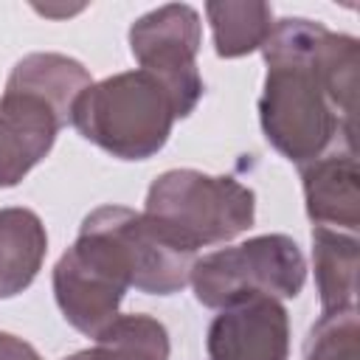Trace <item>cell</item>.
<instances>
[{
    "mask_svg": "<svg viewBox=\"0 0 360 360\" xmlns=\"http://www.w3.org/2000/svg\"><path fill=\"white\" fill-rule=\"evenodd\" d=\"M267 76L259 121L267 143L304 166L343 138L354 149L357 39L323 22L284 17L262 45Z\"/></svg>",
    "mask_w": 360,
    "mask_h": 360,
    "instance_id": "6da1fadb",
    "label": "cell"
},
{
    "mask_svg": "<svg viewBox=\"0 0 360 360\" xmlns=\"http://www.w3.org/2000/svg\"><path fill=\"white\" fill-rule=\"evenodd\" d=\"M186 107L149 70H124L93 82L73 104L70 124L79 135L112 158L146 160L158 155Z\"/></svg>",
    "mask_w": 360,
    "mask_h": 360,
    "instance_id": "7a4b0ae2",
    "label": "cell"
},
{
    "mask_svg": "<svg viewBox=\"0 0 360 360\" xmlns=\"http://www.w3.org/2000/svg\"><path fill=\"white\" fill-rule=\"evenodd\" d=\"M143 214L186 248L231 242L256 219V194L231 174L169 169L146 191Z\"/></svg>",
    "mask_w": 360,
    "mask_h": 360,
    "instance_id": "3957f363",
    "label": "cell"
},
{
    "mask_svg": "<svg viewBox=\"0 0 360 360\" xmlns=\"http://www.w3.org/2000/svg\"><path fill=\"white\" fill-rule=\"evenodd\" d=\"M307 281V259L287 233H262L194 262L188 284L202 307L222 309L250 295L295 298Z\"/></svg>",
    "mask_w": 360,
    "mask_h": 360,
    "instance_id": "277c9868",
    "label": "cell"
},
{
    "mask_svg": "<svg viewBox=\"0 0 360 360\" xmlns=\"http://www.w3.org/2000/svg\"><path fill=\"white\" fill-rule=\"evenodd\" d=\"M129 287V264L121 248L84 219L76 242L53 267V298L65 321L82 335L98 338L121 315L118 307Z\"/></svg>",
    "mask_w": 360,
    "mask_h": 360,
    "instance_id": "5b68a950",
    "label": "cell"
},
{
    "mask_svg": "<svg viewBox=\"0 0 360 360\" xmlns=\"http://www.w3.org/2000/svg\"><path fill=\"white\" fill-rule=\"evenodd\" d=\"M84 219L98 225L121 248L135 290L146 295H174L188 284L197 250L186 248L143 211L138 214L124 205H101Z\"/></svg>",
    "mask_w": 360,
    "mask_h": 360,
    "instance_id": "8992f818",
    "label": "cell"
},
{
    "mask_svg": "<svg viewBox=\"0 0 360 360\" xmlns=\"http://www.w3.org/2000/svg\"><path fill=\"white\" fill-rule=\"evenodd\" d=\"M202 39V22L197 8L186 3H169L146 11L129 28V51L141 70L155 73L172 87L186 112L202 98V76L194 65Z\"/></svg>",
    "mask_w": 360,
    "mask_h": 360,
    "instance_id": "52a82bcc",
    "label": "cell"
},
{
    "mask_svg": "<svg viewBox=\"0 0 360 360\" xmlns=\"http://www.w3.org/2000/svg\"><path fill=\"white\" fill-rule=\"evenodd\" d=\"M205 349L208 360H287V309L270 295H250L222 307L208 326Z\"/></svg>",
    "mask_w": 360,
    "mask_h": 360,
    "instance_id": "ba28073f",
    "label": "cell"
},
{
    "mask_svg": "<svg viewBox=\"0 0 360 360\" xmlns=\"http://www.w3.org/2000/svg\"><path fill=\"white\" fill-rule=\"evenodd\" d=\"M62 127V115L45 98L6 87L0 96V188L28 174L53 149Z\"/></svg>",
    "mask_w": 360,
    "mask_h": 360,
    "instance_id": "9c48e42d",
    "label": "cell"
},
{
    "mask_svg": "<svg viewBox=\"0 0 360 360\" xmlns=\"http://www.w3.org/2000/svg\"><path fill=\"white\" fill-rule=\"evenodd\" d=\"M298 169L312 225L354 233L360 225V174L354 152H329Z\"/></svg>",
    "mask_w": 360,
    "mask_h": 360,
    "instance_id": "30bf717a",
    "label": "cell"
},
{
    "mask_svg": "<svg viewBox=\"0 0 360 360\" xmlns=\"http://www.w3.org/2000/svg\"><path fill=\"white\" fill-rule=\"evenodd\" d=\"M48 253V233L31 208H0V298L31 287Z\"/></svg>",
    "mask_w": 360,
    "mask_h": 360,
    "instance_id": "8fae6325",
    "label": "cell"
},
{
    "mask_svg": "<svg viewBox=\"0 0 360 360\" xmlns=\"http://www.w3.org/2000/svg\"><path fill=\"white\" fill-rule=\"evenodd\" d=\"M90 84L93 79L87 68L65 53H28L14 65L6 82L11 90H25L45 98L65 124H70L73 104Z\"/></svg>",
    "mask_w": 360,
    "mask_h": 360,
    "instance_id": "7c38bea8",
    "label": "cell"
},
{
    "mask_svg": "<svg viewBox=\"0 0 360 360\" xmlns=\"http://www.w3.org/2000/svg\"><path fill=\"white\" fill-rule=\"evenodd\" d=\"M357 236L312 225L315 284L323 312L357 307Z\"/></svg>",
    "mask_w": 360,
    "mask_h": 360,
    "instance_id": "4fadbf2b",
    "label": "cell"
},
{
    "mask_svg": "<svg viewBox=\"0 0 360 360\" xmlns=\"http://www.w3.org/2000/svg\"><path fill=\"white\" fill-rule=\"evenodd\" d=\"M205 14L214 34V51L222 59H236L253 51H262L264 39L273 31V8L267 3L245 0H211Z\"/></svg>",
    "mask_w": 360,
    "mask_h": 360,
    "instance_id": "5bb4252c",
    "label": "cell"
},
{
    "mask_svg": "<svg viewBox=\"0 0 360 360\" xmlns=\"http://www.w3.org/2000/svg\"><path fill=\"white\" fill-rule=\"evenodd\" d=\"M90 360H169V332L152 315H118L96 338Z\"/></svg>",
    "mask_w": 360,
    "mask_h": 360,
    "instance_id": "9a60e30c",
    "label": "cell"
},
{
    "mask_svg": "<svg viewBox=\"0 0 360 360\" xmlns=\"http://www.w3.org/2000/svg\"><path fill=\"white\" fill-rule=\"evenodd\" d=\"M304 360H360L357 307L321 312L304 343Z\"/></svg>",
    "mask_w": 360,
    "mask_h": 360,
    "instance_id": "2e32d148",
    "label": "cell"
},
{
    "mask_svg": "<svg viewBox=\"0 0 360 360\" xmlns=\"http://www.w3.org/2000/svg\"><path fill=\"white\" fill-rule=\"evenodd\" d=\"M0 360H42V357L28 340L11 332H0Z\"/></svg>",
    "mask_w": 360,
    "mask_h": 360,
    "instance_id": "e0dca14e",
    "label": "cell"
},
{
    "mask_svg": "<svg viewBox=\"0 0 360 360\" xmlns=\"http://www.w3.org/2000/svg\"><path fill=\"white\" fill-rule=\"evenodd\" d=\"M65 360H90V349H84V352H76V354H70V357H65Z\"/></svg>",
    "mask_w": 360,
    "mask_h": 360,
    "instance_id": "ac0fdd59",
    "label": "cell"
}]
</instances>
